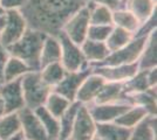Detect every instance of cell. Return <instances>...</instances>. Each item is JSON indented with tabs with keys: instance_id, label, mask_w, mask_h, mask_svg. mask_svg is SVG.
<instances>
[{
	"instance_id": "cell-43",
	"label": "cell",
	"mask_w": 157,
	"mask_h": 140,
	"mask_svg": "<svg viewBox=\"0 0 157 140\" xmlns=\"http://www.w3.org/2000/svg\"><path fill=\"white\" fill-rule=\"evenodd\" d=\"M118 1H120V2L122 4V5H124V1H125V0H118Z\"/></svg>"
},
{
	"instance_id": "cell-19",
	"label": "cell",
	"mask_w": 157,
	"mask_h": 140,
	"mask_svg": "<svg viewBox=\"0 0 157 140\" xmlns=\"http://www.w3.org/2000/svg\"><path fill=\"white\" fill-rule=\"evenodd\" d=\"M131 130L111 123H96L95 137L100 140H128Z\"/></svg>"
},
{
	"instance_id": "cell-46",
	"label": "cell",
	"mask_w": 157,
	"mask_h": 140,
	"mask_svg": "<svg viewBox=\"0 0 157 140\" xmlns=\"http://www.w3.org/2000/svg\"><path fill=\"white\" fill-rule=\"evenodd\" d=\"M0 140H1V139H0Z\"/></svg>"
},
{
	"instance_id": "cell-3",
	"label": "cell",
	"mask_w": 157,
	"mask_h": 140,
	"mask_svg": "<svg viewBox=\"0 0 157 140\" xmlns=\"http://www.w3.org/2000/svg\"><path fill=\"white\" fill-rule=\"evenodd\" d=\"M21 88L25 107L35 110L42 106L52 89L41 80L39 70H31L21 77Z\"/></svg>"
},
{
	"instance_id": "cell-16",
	"label": "cell",
	"mask_w": 157,
	"mask_h": 140,
	"mask_svg": "<svg viewBox=\"0 0 157 140\" xmlns=\"http://www.w3.org/2000/svg\"><path fill=\"white\" fill-rule=\"evenodd\" d=\"M80 47H81V50H82L86 61L88 62V64L90 67L100 64L110 54V50L108 49L105 42L93 41L87 39L80 45Z\"/></svg>"
},
{
	"instance_id": "cell-21",
	"label": "cell",
	"mask_w": 157,
	"mask_h": 140,
	"mask_svg": "<svg viewBox=\"0 0 157 140\" xmlns=\"http://www.w3.org/2000/svg\"><path fill=\"white\" fill-rule=\"evenodd\" d=\"M157 118L154 114H148L138 125L131 128L128 140H156Z\"/></svg>"
},
{
	"instance_id": "cell-34",
	"label": "cell",
	"mask_w": 157,
	"mask_h": 140,
	"mask_svg": "<svg viewBox=\"0 0 157 140\" xmlns=\"http://www.w3.org/2000/svg\"><path fill=\"white\" fill-rule=\"evenodd\" d=\"M113 29V25H89L87 39L93 41L105 42Z\"/></svg>"
},
{
	"instance_id": "cell-23",
	"label": "cell",
	"mask_w": 157,
	"mask_h": 140,
	"mask_svg": "<svg viewBox=\"0 0 157 140\" xmlns=\"http://www.w3.org/2000/svg\"><path fill=\"white\" fill-rule=\"evenodd\" d=\"M123 6L137 18L140 22L149 19L157 12V2L154 0H125Z\"/></svg>"
},
{
	"instance_id": "cell-13",
	"label": "cell",
	"mask_w": 157,
	"mask_h": 140,
	"mask_svg": "<svg viewBox=\"0 0 157 140\" xmlns=\"http://www.w3.org/2000/svg\"><path fill=\"white\" fill-rule=\"evenodd\" d=\"M93 73L100 75L105 82L123 83L134 76L138 70L137 63L121 64V66H96L92 67Z\"/></svg>"
},
{
	"instance_id": "cell-31",
	"label": "cell",
	"mask_w": 157,
	"mask_h": 140,
	"mask_svg": "<svg viewBox=\"0 0 157 140\" xmlns=\"http://www.w3.org/2000/svg\"><path fill=\"white\" fill-rule=\"evenodd\" d=\"M21 131V124L18 112L4 113L0 117V139L5 140Z\"/></svg>"
},
{
	"instance_id": "cell-38",
	"label": "cell",
	"mask_w": 157,
	"mask_h": 140,
	"mask_svg": "<svg viewBox=\"0 0 157 140\" xmlns=\"http://www.w3.org/2000/svg\"><path fill=\"white\" fill-rule=\"evenodd\" d=\"M94 2V4H98V5H105V6L109 7L110 9H116L118 7H122L123 5L118 1V0H86V2Z\"/></svg>"
},
{
	"instance_id": "cell-29",
	"label": "cell",
	"mask_w": 157,
	"mask_h": 140,
	"mask_svg": "<svg viewBox=\"0 0 157 140\" xmlns=\"http://www.w3.org/2000/svg\"><path fill=\"white\" fill-rule=\"evenodd\" d=\"M39 73L41 76V80L44 81L51 89H53L63 78L66 70L60 62H54V63H51L48 66L41 68Z\"/></svg>"
},
{
	"instance_id": "cell-39",
	"label": "cell",
	"mask_w": 157,
	"mask_h": 140,
	"mask_svg": "<svg viewBox=\"0 0 157 140\" xmlns=\"http://www.w3.org/2000/svg\"><path fill=\"white\" fill-rule=\"evenodd\" d=\"M6 22H7V14L5 12L4 14H0V34L4 31L5 26H6Z\"/></svg>"
},
{
	"instance_id": "cell-27",
	"label": "cell",
	"mask_w": 157,
	"mask_h": 140,
	"mask_svg": "<svg viewBox=\"0 0 157 140\" xmlns=\"http://www.w3.org/2000/svg\"><path fill=\"white\" fill-rule=\"evenodd\" d=\"M148 114L149 113L144 110L143 107L131 105L130 107H128L124 112L118 117L117 119L115 120V123L118 124V125H121V126L131 130L136 125H138Z\"/></svg>"
},
{
	"instance_id": "cell-42",
	"label": "cell",
	"mask_w": 157,
	"mask_h": 140,
	"mask_svg": "<svg viewBox=\"0 0 157 140\" xmlns=\"http://www.w3.org/2000/svg\"><path fill=\"white\" fill-rule=\"evenodd\" d=\"M5 12H6V11H5V9L1 7V5H0V14H4Z\"/></svg>"
},
{
	"instance_id": "cell-30",
	"label": "cell",
	"mask_w": 157,
	"mask_h": 140,
	"mask_svg": "<svg viewBox=\"0 0 157 140\" xmlns=\"http://www.w3.org/2000/svg\"><path fill=\"white\" fill-rule=\"evenodd\" d=\"M150 87L148 80V70H140L138 69L134 76H131L129 80L123 82V90L127 95H131L135 92L145 91Z\"/></svg>"
},
{
	"instance_id": "cell-12",
	"label": "cell",
	"mask_w": 157,
	"mask_h": 140,
	"mask_svg": "<svg viewBox=\"0 0 157 140\" xmlns=\"http://www.w3.org/2000/svg\"><path fill=\"white\" fill-rule=\"evenodd\" d=\"M86 106L88 107L89 113L96 123H111L117 119L131 105L127 103H105V104L93 103Z\"/></svg>"
},
{
	"instance_id": "cell-28",
	"label": "cell",
	"mask_w": 157,
	"mask_h": 140,
	"mask_svg": "<svg viewBox=\"0 0 157 140\" xmlns=\"http://www.w3.org/2000/svg\"><path fill=\"white\" fill-rule=\"evenodd\" d=\"M31 70L32 69L22 60L10 55L6 62V66H5V70H4V82H10V81L17 80V78H21L25 74Z\"/></svg>"
},
{
	"instance_id": "cell-44",
	"label": "cell",
	"mask_w": 157,
	"mask_h": 140,
	"mask_svg": "<svg viewBox=\"0 0 157 140\" xmlns=\"http://www.w3.org/2000/svg\"><path fill=\"white\" fill-rule=\"evenodd\" d=\"M154 1H156V2H157V0H154Z\"/></svg>"
},
{
	"instance_id": "cell-32",
	"label": "cell",
	"mask_w": 157,
	"mask_h": 140,
	"mask_svg": "<svg viewBox=\"0 0 157 140\" xmlns=\"http://www.w3.org/2000/svg\"><path fill=\"white\" fill-rule=\"evenodd\" d=\"M132 39H134L132 33L125 31V29H122V28L113 26L110 34H109L108 39L105 40V45L111 53V52H116L118 49H121L122 47L127 46Z\"/></svg>"
},
{
	"instance_id": "cell-20",
	"label": "cell",
	"mask_w": 157,
	"mask_h": 140,
	"mask_svg": "<svg viewBox=\"0 0 157 140\" xmlns=\"http://www.w3.org/2000/svg\"><path fill=\"white\" fill-rule=\"evenodd\" d=\"M156 89L157 87H152V88H149L145 91L128 95V102H129V104L130 105H136V106L143 107L149 114L156 116L157 113Z\"/></svg>"
},
{
	"instance_id": "cell-40",
	"label": "cell",
	"mask_w": 157,
	"mask_h": 140,
	"mask_svg": "<svg viewBox=\"0 0 157 140\" xmlns=\"http://www.w3.org/2000/svg\"><path fill=\"white\" fill-rule=\"evenodd\" d=\"M5 140H25V138H24L22 132L20 131V132H18V133H15V134H13V135H11V137H8V138Z\"/></svg>"
},
{
	"instance_id": "cell-41",
	"label": "cell",
	"mask_w": 157,
	"mask_h": 140,
	"mask_svg": "<svg viewBox=\"0 0 157 140\" xmlns=\"http://www.w3.org/2000/svg\"><path fill=\"white\" fill-rule=\"evenodd\" d=\"M5 113V104H4V99L0 95V117Z\"/></svg>"
},
{
	"instance_id": "cell-4",
	"label": "cell",
	"mask_w": 157,
	"mask_h": 140,
	"mask_svg": "<svg viewBox=\"0 0 157 140\" xmlns=\"http://www.w3.org/2000/svg\"><path fill=\"white\" fill-rule=\"evenodd\" d=\"M56 36L61 45L60 63L65 68L66 71H76V70H82V69L90 67L88 62L86 61L80 45L73 42L62 32H60Z\"/></svg>"
},
{
	"instance_id": "cell-18",
	"label": "cell",
	"mask_w": 157,
	"mask_h": 140,
	"mask_svg": "<svg viewBox=\"0 0 157 140\" xmlns=\"http://www.w3.org/2000/svg\"><path fill=\"white\" fill-rule=\"evenodd\" d=\"M60 60H61V45L58 36L46 34L40 53V69L54 62H60Z\"/></svg>"
},
{
	"instance_id": "cell-45",
	"label": "cell",
	"mask_w": 157,
	"mask_h": 140,
	"mask_svg": "<svg viewBox=\"0 0 157 140\" xmlns=\"http://www.w3.org/2000/svg\"><path fill=\"white\" fill-rule=\"evenodd\" d=\"M67 140H71V139H67Z\"/></svg>"
},
{
	"instance_id": "cell-24",
	"label": "cell",
	"mask_w": 157,
	"mask_h": 140,
	"mask_svg": "<svg viewBox=\"0 0 157 140\" xmlns=\"http://www.w3.org/2000/svg\"><path fill=\"white\" fill-rule=\"evenodd\" d=\"M34 112L39 117L40 121L46 130V133L49 140H58L60 134V120L59 118L54 117L51 112H48L46 107L39 106L34 110Z\"/></svg>"
},
{
	"instance_id": "cell-17",
	"label": "cell",
	"mask_w": 157,
	"mask_h": 140,
	"mask_svg": "<svg viewBox=\"0 0 157 140\" xmlns=\"http://www.w3.org/2000/svg\"><path fill=\"white\" fill-rule=\"evenodd\" d=\"M137 67L140 70L157 67V29L148 35L142 53L138 57Z\"/></svg>"
},
{
	"instance_id": "cell-7",
	"label": "cell",
	"mask_w": 157,
	"mask_h": 140,
	"mask_svg": "<svg viewBox=\"0 0 157 140\" xmlns=\"http://www.w3.org/2000/svg\"><path fill=\"white\" fill-rule=\"evenodd\" d=\"M7 22L0 34V46L7 49L24 35L28 28L25 16L20 11H7Z\"/></svg>"
},
{
	"instance_id": "cell-36",
	"label": "cell",
	"mask_w": 157,
	"mask_h": 140,
	"mask_svg": "<svg viewBox=\"0 0 157 140\" xmlns=\"http://www.w3.org/2000/svg\"><path fill=\"white\" fill-rule=\"evenodd\" d=\"M27 4V0H0V5L5 11H20Z\"/></svg>"
},
{
	"instance_id": "cell-2",
	"label": "cell",
	"mask_w": 157,
	"mask_h": 140,
	"mask_svg": "<svg viewBox=\"0 0 157 140\" xmlns=\"http://www.w3.org/2000/svg\"><path fill=\"white\" fill-rule=\"evenodd\" d=\"M46 34L28 27L24 35L6 50L10 55L22 60L32 70L40 69V53Z\"/></svg>"
},
{
	"instance_id": "cell-8",
	"label": "cell",
	"mask_w": 157,
	"mask_h": 140,
	"mask_svg": "<svg viewBox=\"0 0 157 140\" xmlns=\"http://www.w3.org/2000/svg\"><path fill=\"white\" fill-rule=\"evenodd\" d=\"M18 114L21 124V132L25 140H49L45 127L34 110L24 107L18 112Z\"/></svg>"
},
{
	"instance_id": "cell-6",
	"label": "cell",
	"mask_w": 157,
	"mask_h": 140,
	"mask_svg": "<svg viewBox=\"0 0 157 140\" xmlns=\"http://www.w3.org/2000/svg\"><path fill=\"white\" fill-rule=\"evenodd\" d=\"M89 13L87 6H82L78 9L72 16L65 22L61 32L67 38H69L73 42L81 45L85 40H87V33L89 28Z\"/></svg>"
},
{
	"instance_id": "cell-37",
	"label": "cell",
	"mask_w": 157,
	"mask_h": 140,
	"mask_svg": "<svg viewBox=\"0 0 157 140\" xmlns=\"http://www.w3.org/2000/svg\"><path fill=\"white\" fill-rule=\"evenodd\" d=\"M8 57H10L8 52L4 47L0 46V85L4 83V70H5V66Z\"/></svg>"
},
{
	"instance_id": "cell-35",
	"label": "cell",
	"mask_w": 157,
	"mask_h": 140,
	"mask_svg": "<svg viewBox=\"0 0 157 140\" xmlns=\"http://www.w3.org/2000/svg\"><path fill=\"white\" fill-rule=\"evenodd\" d=\"M157 29V12L151 15L149 19L141 22L138 26L136 33L134 34V36H148L150 33Z\"/></svg>"
},
{
	"instance_id": "cell-26",
	"label": "cell",
	"mask_w": 157,
	"mask_h": 140,
	"mask_svg": "<svg viewBox=\"0 0 157 140\" xmlns=\"http://www.w3.org/2000/svg\"><path fill=\"white\" fill-rule=\"evenodd\" d=\"M80 106H81V104L78 102H76V100H74V102L71 103L69 107L65 111V113L59 118L60 134L58 140L69 139L73 125H74V121H75V117H76V113H78V110Z\"/></svg>"
},
{
	"instance_id": "cell-5",
	"label": "cell",
	"mask_w": 157,
	"mask_h": 140,
	"mask_svg": "<svg viewBox=\"0 0 157 140\" xmlns=\"http://www.w3.org/2000/svg\"><path fill=\"white\" fill-rule=\"evenodd\" d=\"M147 38L148 36H134V39L127 46L122 47L116 52H111L107 56V59L98 66H121V64L137 63Z\"/></svg>"
},
{
	"instance_id": "cell-33",
	"label": "cell",
	"mask_w": 157,
	"mask_h": 140,
	"mask_svg": "<svg viewBox=\"0 0 157 140\" xmlns=\"http://www.w3.org/2000/svg\"><path fill=\"white\" fill-rule=\"evenodd\" d=\"M71 100H68L67 98H65L63 96H61L60 93L55 92V91H51V93L48 95L46 102L44 104V106L46 107V110L48 112L56 117L60 118L62 114L65 113V111L71 105Z\"/></svg>"
},
{
	"instance_id": "cell-15",
	"label": "cell",
	"mask_w": 157,
	"mask_h": 140,
	"mask_svg": "<svg viewBox=\"0 0 157 140\" xmlns=\"http://www.w3.org/2000/svg\"><path fill=\"white\" fill-rule=\"evenodd\" d=\"M96 104H105V103H127L128 95L123 90V83L118 82H105L101 90L98 91L96 98L94 100ZM130 105V104H129Z\"/></svg>"
},
{
	"instance_id": "cell-10",
	"label": "cell",
	"mask_w": 157,
	"mask_h": 140,
	"mask_svg": "<svg viewBox=\"0 0 157 140\" xmlns=\"http://www.w3.org/2000/svg\"><path fill=\"white\" fill-rule=\"evenodd\" d=\"M0 95L5 104V113L19 112L21 109L25 107L21 78L4 82L0 85Z\"/></svg>"
},
{
	"instance_id": "cell-22",
	"label": "cell",
	"mask_w": 157,
	"mask_h": 140,
	"mask_svg": "<svg viewBox=\"0 0 157 140\" xmlns=\"http://www.w3.org/2000/svg\"><path fill=\"white\" fill-rule=\"evenodd\" d=\"M140 23V20L124 6L113 9V26L135 34Z\"/></svg>"
},
{
	"instance_id": "cell-14",
	"label": "cell",
	"mask_w": 157,
	"mask_h": 140,
	"mask_svg": "<svg viewBox=\"0 0 157 140\" xmlns=\"http://www.w3.org/2000/svg\"><path fill=\"white\" fill-rule=\"evenodd\" d=\"M105 83V81L100 75L92 71L82 82L81 87L78 88L75 100L82 105L93 104L96 96H98V91L101 90V88L103 87Z\"/></svg>"
},
{
	"instance_id": "cell-9",
	"label": "cell",
	"mask_w": 157,
	"mask_h": 140,
	"mask_svg": "<svg viewBox=\"0 0 157 140\" xmlns=\"http://www.w3.org/2000/svg\"><path fill=\"white\" fill-rule=\"evenodd\" d=\"M92 71V67H88L82 70H76V71H66L61 82L53 88L52 90L60 93L68 100L74 102L78 91V88L81 87L82 82Z\"/></svg>"
},
{
	"instance_id": "cell-25",
	"label": "cell",
	"mask_w": 157,
	"mask_h": 140,
	"mask_svg": "<svg viewBox=\"0 0 157 140\" xmlns=\"http://www.w3.org/2000/svg\"><path fill=\"white\" fill-rule=\"evenodd\" d=\"M90 25H113V9L105 5L86 2Z\"/></svg>"
},
{
	"instance_id": "cell-11",
	"label": "cell",
	"mask_w": 157,
	"mask_h": 140,
	"mask_svg": "<svg viewBox=\"0 0 157 140\" xmlns=\"http://www.w3.org/2000/svg\"><path fill=\"white\" fill-rule=\"evenodd\" d=\"M96 132V121L93 119L88 107L82 105L78 107L75 121L71 132V140H92Z\"/></svg>"
},
{
	"instance_id": "cell-1",
	"label": "cell",
	"mask_w": 157,
	"mask_h": 140,
	"mask_svg": "<svg viewBox=\"0 0 157 140\" xmlns=\"http://www.w3.org/2000/svg\"><path fill=\"white\" fill-rule=\"evenodd\" d=\"M85 4L86 0H27L20 12L28 27L56 36L66 21Z\"/></svg>"
}]
</instances>
